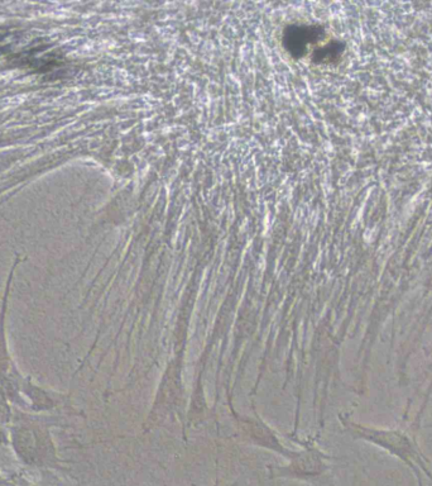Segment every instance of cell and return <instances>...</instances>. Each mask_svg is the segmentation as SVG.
Instances as JSON below:
<instances>
[{
    "mask_svg": "<svg viewBox=\"0 0 432 486\" xmlns=\"http://www.w3.org/2000/svg\"><path fill=\"white\" fill-rule=\"evenodd\" d=\"M348 427L351 434H354L355 437L373 443L379 448H383L392 456L404 462L416 472L418 477L423 475L428 479L432 477L425 455L420 450L417 443L413 441V438L407 433L399 429L365 427L362 424L351 423V422H349Z\"/></svg>",
    "mask_w": 432,
    "mask_h": 486,
    "instance_id": "cell-1",
    "label": "cell"
}]
</instances>
